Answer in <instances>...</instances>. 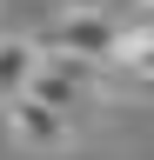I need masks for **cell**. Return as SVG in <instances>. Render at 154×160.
<instances>
[{"mask_svg":"<svg viewBox=\"0 0 154 160\" xmlns=\"http://www.w3.org/2000/svg\"><path fill=\"white\" fill-rule=\"evenodd\" d=\"M114 33H121V13H107V7H67V13H54V27L40 33V47H47V53H74V60L107 67Z\"/></svg>","mask_w":154,"mask_h":160,"instance_id":"cell-1","label":"cell"},{"mask_svg":"<svg viewBox=\"0 0 154 160\" xmlns=\"http://www.w3.org/2000/svg\"><path fill=\"white\" fill-rule=\"evenodd\" d=\"M147 13H154V7H147Z\"/></svg>","mask_w":154,"mask_h":160,"instance_id":"cell-7","label":"cell"},{"mask_svg":"<svg viewBox=\"0 0 154 160\" xmlns=\"http://www.w3.org/2000/svg\"><path fill=\"white\" fill-rule=\"evenodd\" d=\"M27 93L47 100V107H61V113H74L81 100L101 93V67H94V60H74V53H47V47H40V67H34Z\"/></svg>","mask_w":154,"mask_h":160,"instance_id":"cell-2","label":"cell"},{"mask_svg":"<svg viewBox=\"0 0 154 160\" xmlns=\"http://www.w3.org/2000/svg\"><path fill=\"white\" fill-rule=\"evenodd\" d=\"M101 7H107V13H147L154 0H101Z\"/></svg>","mask_w":154,"mask_h":160,"instance_id":"cell-6","label":"cell"},{"mask_svg":"<svg viewBox=\"0 0 154 160\" xmlns=\"http://www.w3.org/2000/svg\"><path fill=\"white\" fill-rule=\"evenodd\" d=\"M34 67H40V40H0V100L27 93Z\"/></svg>","mask_w":154,"mask_h":160,"instance_id":"cell-5","label":"cell"},{"mask_svg":"<svg viewBox=\"0 0 154 160\" xmlns=\"http://www.w3.org/2000/svg\"><path fill=\"white\" fill-rule=\"evenodd\" d=\"M107 67H121L134 87H154V13H134V20H121Z\"/></svg>","mask_w":154,"mask_h":160,"instance_id":"cell-4","label":"cell"},{"mask_svg":"<svg viewBox=\"0 0 154 160\" xmlns=\"http://www.w3.org/2000/svg\"><path fill=\"white\" fill-rule=\"evenodd\" d=\"M7 133L20 140V147H34V153H67L74 147V113L47 107V100H34V93H13L7 100Z\"/></svg>","mask_w":154,"mask_h":160,"instance_id":"cell-3","label":"cell"}]
</instances>
